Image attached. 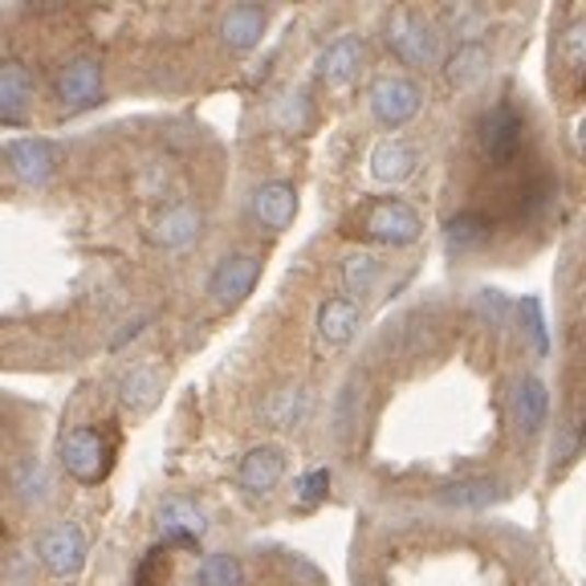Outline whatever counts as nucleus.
I'll return each mask as SVG.
<instances>
[{
  "instance_id": "a878e982",
  "label": "nucleus",
  "mask_w": 586,
  "mask_h": 586,
  "mask_svg": "<svg viewBox=\"0 0 586 586\" xmlns=\"http://www.w3.org/2000/svg\"><path fill=\"white\" fill-rule=\"evenodd\" d=\"M521 322H526L529 338H533V351H538V355H550V334H545L542 301H538V298L521 301Z\"/></svg>"
},
{
  "instance_id": "423d86ee",
  "label": "nucleus",
  "mask_w": 586,
  "mask_h": 586,
  "mask_svg": "<svg viewBox=\"0 0 586 586\" xmlns=\"http://www.w3.org/2000/svg\"><path fill=\"white\" fill-rule=\"evenodd\" d=\"M387 42H391V49L400 54L407 66H432L436 61V54H440V42H436V33L420 21V16H395L391 21V30H387Z\"/></svg>"
},
{
  "instance_id": "4be33fe9",
  "label": "nucleus",
  "mask_w": 586,
  "mask_h": 586,
  "mask_svg": "<svg viewBox=\"0 0 586 586\" xmlns=\"http://www.w3.org/2000/svg\"><path fill=\"white\" fill-rule=\"evenodd\" d=\"M159 391H163V379H159L156 367H139L135 375H127V383H123V403L127 407H151L159 400Z\"/></svg>"
},
{
  "instance_id": "f3484780",
  "label": "nucleus",
  "mask_w": 586,
  "mask_h": 586,
  "mask_svg": "<svg viewBox=\"0 0 586 586\" xmlns=\"http://www.w3.org/2000/svg\"><path fill=\"white\" fill-rule=\"evenodd\" d=\"M159 521L168 529V542L172 545H196L200 542V533L208 529L200 509H192L187 501H172V505H163L159 509Z\"/></svg>"
},
{
  "instance_id": "412c9836",
  "label": "nucleus",
  "mask_w": 586,
  "mask_h": 586,
  "mask_svg": "<svg viewBox=\"0 0 586 586\" xmlns=\"http://www.w3.org/2000/svg\"><path fill=\"white\" fill-rule=\"evenodd\" d=\"M444 505H457V509H485L497 501V485L493 481H460V485H448L440 493Z\"/></svg>"
},
{
  "instance_id": "4468645a",
  "label": "nucleus",
  "mask_w": 586,
  "mask_h": 586,
  "mask_svg": "<svg viewBox=\"0 0 586 586\" xmlns=\"http://www.w3.org/2000/svg\"><path fill=\"white\" fill-rule=\"evenodd\" d=\"M355 330H358V301L330 298L326 306L318 310V334H322V343L346 346L355 338Z\"/></svg>"
},
{
  "instance_id": "dca6fc26",
  "label": "nucleus",
  "mask_w": 586,
  "mask_h": 586,
  "mask_svg": "<svg viewBox=\"0 0 586 586\" xmlns=\"http://www.w3.org/2000/svg\"><path fill=\"white\" fill-rule=\"evenodd\" d=\"M363 42L358 37H338V42L330 45L326 54H322V78H326L330 87H343L351 82L358 70H363Z\"/></svg>"
},
{
  "instance_id": "a211bd4d",
  "label": "nucleus",
  "mask_w": 586,
  "mask_h": 586,
  "mask_svg": "<svg viewBox=\"0 0 586 586\" xmlns=\"http://www.w3.org/2000/svg\"><path fill=\"white\" fill-rule=\"evenodd\" d=\"M485 70H489V49L485 45H476V42L460 45L457 54L444 61V78H448L457 90L476 87V82L485 78Z\"/></svg>"
},
{
  "instance_id": "7ed1b4c3",
  "label": "nucleus",
  "mask_w": 586,
  "mask_h": 586,
  "mask_svg": "<svg viewBox=\"0 0 586 586\" xmlns=\"http://www.w3.org/2000/svg\"><path fill=\"white\" fill-rule=\"evenodd\" d=\"M363 232H367L371 241H383V244H412V241H420L424 225H420V216H415L412 204L379 200L363 216Z\"/></svg>"
},
{
  "instance_id": "6e6552de",
  "label": "nucleus",
  "mask_w": 586,
  "mask_h": 586,
  "mask_svg": "<svg viewBox=\"0 0 586 586\" xmlns=\"http://www.w3.org/2000/svg\"><path fill=\"white\" fill-rule=\"evenodd\" d=\"M261 277V261L257 257H225L216 265L212 281H208V294H212L220 306H237L241 298L253 294Z\"/></svg>"
},
{
  "instance_id": "f03ea898",
  "label": "nucleus",
  "mask_w": 586,
  "mask_h": 586,
  "mask_svg": "<svg viewBox=\"0 0 586 586\" xmlns=\"http://www.w3.org/2000/svg\"><path fill=\"white\" fill-rule=\"evenodd\" d=\"M37 554H42L49 574L73 578V574L82 571V562H87V533H82V526H73V521H58V526H49L42 533Z\"/></svg>"
},
{
  "instance_id": "2f4dec72",
  "label": "nucleus",
  "mask_w": 586,
  "mask_h": 586,
  "mask_svg": "<svg viewBox=\"0 0 586 586\" xmlns=\"http://www.w3.org/2000/svg\"><path fill=\"white\" fill-rule=\"evenodd\" d=\"M578 143H583V151H586V118H583V127H578Z\"/></svg>"
},
{
  "instance_id": "7c9ffc66",
  "label": "nucleus",
  "mask_w": 586,
  "mask_h": 586,
  "mask_svg": "<svg viewBox=\"0 0 586 586\" xmlns=\"http://www.w3.org/2000/svg\"><path fill=\"white\" fill-rule=\"evenodd\" d=\"M159 558H163V550H151V554L143 558V566H139V574H135V586H156Z\"/></svg>"
},
{
  "instance_id": "f257e3e1",
  "label": "nucleus",
  "mask_w": 586,
  "mask_h": 586,
  "mask_svg": "<svg viewBox=\"0 0 586 586\" xmlns=\"http://www.w3.org/2000/svg\"><path fill=\"white\" fill-rule=\"evenodd\" d=\"M61 460H66V472L82 485H99L102 476L111 472V460H115V444L111 436L99 428H73L61 444Z\"/></svg>"
},
{
  "instance_id": "5701e85b",
  "label": "nucleus",
  "mask_w": 586,
  "mask_h": 586,
  "mask_svg": "<svg viewBox=\"0 0 586 586\" xmlns=\"http://www.w3.org/2000/svg\"><path fill=\"white\" fill-rule=\"evenodd\" d=\"M196 583L200 586H241V562L229 554H208L200 562Z\"/></svg>"
},
{
  "instance_id": "c756f323",
  "label": "nucleus",
  "mask_w": 586,
  "mask_h": 586,
  "mask_svg": "<svg viewBox=\"0 0 586 586\" xmlns=\"http://www.w3.org/2000/svg\"><path fill=\"white\" fill-rule=\"evenodd\" d=\"M578 440H583V428H578V424H571V428L562 432V440L554 444V460H558V464H566V460L578 452Z\"/></svg>"
},
{
  "instance_id": "6ab92c4d",
  "label": "nucleus",
  "mask_w": 586,
  "mask_h": 586,
  "mask_svg": "<svg viewBox=\"0 0 586 586\" xmlns=\"http://www.w3.org/2000/svg\"><path fill=\"white\" fill-rule=\"evenodd\" d=\"M371 168L379 180H387V184H400V180H407V175L415 172V151L403 139H387V143L375 147L371 156Z\"/></svg>"
},
{
  "instance_id": "0eeeda50",
  "label": "nucleus",
  "mask_w": 586,
  "mask_h": 586,
  "mask_svg": "<svg viewBox=\"0 0 586 586\" xmlns=\"http://www.w3.org/2000/svg\"><path fill=\"white\" fill-rule=\"evenodd\" d=\"M58 99L73 111H90L102 102V66L94 58H78L58 73Z\"/></svg>"
},
{
  "instance_id": "f8f14e48",
  "label": "nucleus",
  "mask_w": 586,
  "mask_h": 586,
  "mask_svg": "<svg viewBox=\"0 0 586 586\" xmlns=\"http://www.w3.org/2000/svg\"><path fill=\"white\" fill-rule=\"evenodd\" d=\"M545 412H550V391H545L542 379L526 375V379L514 387V420H517V428L526 432V436L542 432Z\"/></svg>"
},
{
  "instance_id": "39448f33",
  "label": "nucleus",
  "mask_w": 586,
  "mask_h": 586,
  "mask_svg": "<svg viewBox=\"0 0 586 586\" xmlns=\"http://www.w3.org/2000/svg\"><path fill=\"white\" fill-rule=\"evenodd\" d=\"M476 135H481V147H485V156L493 159V163H509V159L521 151L526 127H521V115H517L509 102H497V106L481 118V130H476Z\"/></svg>"
},
{
  "instance_id": "bb28decb",
  "label": "nucleus",
  "mask_w": 586,
  "mask_h": 586,
  "mask_svg": "<svg viewBox=\"0 0 586 586\" xmlns=\"http://www.w3.org/2000/svg\"><path fill=\"white\" fill-rule=\"evenodd\" d=\"M301 501H306V505H318V501L326 497L330 493V469H314V472H306V476H301Z\"/></svg>"
},
{
  "instance_id": "cd10ccee",
  "label": "nucleus",
  "mask_w": 586,
  "mask_h": 586,
  "mask_svg": "<svg viewBox=\"0 0 586 586\" xmlns=\"http://www.w3.org/2000/svg\"><path fill=\"white\" fill-rule=\"evenodd\" d=\"M294 407H298V391H281V395H277V403H273L265 415H269V424L286 428L289 420H294Z\"/></svg>"
},
{
  "instance_id": "393cba45",
  "label": "nucleus",
  "mask_w": 586,
  "mask_h": 586,
  "mask_svg": "<svg viewBox=\"0 0 586 586\" xmlns=\"http://www.w3.org/2000/svg\"><path fill=\"white\" fill-rule=\"evenodd\" d=\"M375 277H379V261L367 257V253H355V257L343 261V281L346 289H355V294H367L375 286Z\"/></svg>"
},
{
  "instance_id": "c85d7f7f",
  "label": "nucleus",
  "mask_w": 586,
  "mask_h": 586,
  "mask_svg": "<svg viewBox=\"0 0 586 586\" xmlns=\"http://www.w3.org/2000/svg\"><path fill=\"white\" fill-rule=\"evenodd\" d=\"M16 489L25 493V501L42 497V493H45V469H42V464H30V469L21 472V481H16Z\"/></svg>"
},
{
  "instance_id": "20e7f679",
  "label": "nucleus",
  "mask_w": 586,
  "mask_h": 586,
  "mask_svg": "<svg viewBox=\"0 0 586 586\" xmlns=\"http://www.w3.org/2000/svg\"><path fill=\"white\" fill-rule=\"evenodd\" d=\"M420 102H424L420 87H415L412 78H400V73H387V78H379L371 87V111L387 127H403L407 118L420 115Z\"/></svg>"
},
{
  "instance_id": "b1692460",
  "label": "nucleus",
  "mask_w": 586,
  "mask_h": 586,
  "mask_svg": "<svg viewBox=\"0 0 586 586\" xmlns=\"http://www.w3.org/2000/svg\"><path fill=\"white\" fill-rule=\"evenodd\" d=\"M489 237V225H485V216H476V212H460L448 220V244L452 249H476V244L485 241Z\"/></svg>"
},
{
  "instance_id": "9d476101",
  "label": "nucleus",
  "mask_w": 586,
  "mask_h": 586,
  "mask_svg": "<svg viewBox=\"0 0 586 586\" xmlns=\"http://www.w3.org/2000/svg\"><path fill=\"white\" fill-rule=\"evenodd\" d=\"M294 212H298V192L286 180H273V184H261L253 192V216L269 232H286L294 225Z\"/></svg>"
},
{
  "instance_id": "aec40b11",
  "label": "nucleus",
  "mask_w": 586,
  "mask_h": 586,
  "mask_svg": "<svg viewBox=\"0 0 586 586\" xmlns=\"http://www.w3.org/2000/svg\"><path fill=\"white\" fill-rule=\"evenodd\" d=\"M196 232H200V212L184 204V208H175V212H168L163 220H159L156 241L168 244V249H184V244H192Z\"/></svg>"
},
{
  "instance_id": "9b49d317",
  "label": "nucleus",
  "mask_w": 586,
  "mask_h": 586,
  "mask_svg": "<svg viewBox=\"0 0 586 586\" xmlns=\"http://www.w3.org/2000/svg\"><path fill=\"white\" fill-rule=\"evenodd\" d=\"M33 102V78L21 61H4L0 70V115L4 123H21Z\"/></svg>"
},
{
  "instance_id": "ddd939ff",
  "label": "nucleus",
  "mask_w": 586,
  "mask_h": 586,
  "mask_svg": "<svg viewBox=\"0 0 586 586\" xmlns=\"http://www.w3.org/2000/svg\"><path fill=\"white\" fill-rule=\"evenodd\" d=\"M281 469H286V460L277 448H253L249 457L241 460V472H237V481H241L244 493H269L277 481H281Z\"/></svg>"
},
{
  "instance_id": "1a4fd4ad",
  "label": "nucleus",
  "mask_w": 586,
  "mask_h": 586,
  "mask_svg": "<svg viewBox=\"0 0 586 586\" xmlns=\"http://www.w3.org/2000/svg\"><path fill=\"white\" fill-rule=\"evenodd\" d=\"M4 156L13 163V172L25 180V184H45L49 175L58 172V147L45 143V139H13L4 147Z\"/></svg>"
},
{
  "instance_id": "2eb2a0df",
  "label": "nucleus",
  "mask_w": 586,
  "mask_h": 586,
  "mask_svg": "<svg viewBox=\"0 0 586 586\" xmlns=\"http://www.w3.org/2000/svg\"><path fill=\"white\" fill-rule=\"evenodd\" d=\"M265 9L261 4H237L229 16H225V25H220V37L232 45V49H253V45L265 37Z\"/></svg>"
}]
</instances>
